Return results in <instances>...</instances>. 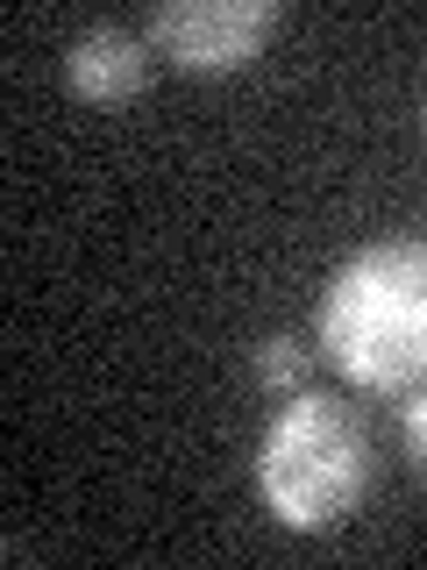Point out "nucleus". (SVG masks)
Here are the masks:
<instances>
[{"mask_svg":"<svg viewBox=\"0 0 427 570\" xmlns=\"http://www.w3.org/2000/svg\"><path fill=\"white\" fill-rule=\"evenodd\" d=\"M320 350L364 392L427 385V243L391 236L356 249L320 293Z\"/></svg>","mask_w":427,"mask_h":570,"instance_id":"obj_1","label":"nucleus"},{"mask_svg":"<svg viewBox=\"0 0 427 570\" xmlns=\"http://www.w3.org/2000/svg\"><path fill=\"white\" fill-rule=\"evenodd\" d=\"M257 492L285 528L314 534L356 513L370 492V442L364 421L328 392H292L257 442Z\"/></svg>","mask_w":427,"mask_h":570,"instance_id":"obj_2","label":"nucleus"},{"mask_svg":"<svg viewBox=\"0 0 427 570\" xmlns=\"http://www.w3.org/2000/svg\"><path fill=\"white\" fill-rule=\"evenodd\" d=\"M278 22H285L278 0H165L150 14V43L186 71H236L264 58Z\"/></svg>","mask_w":427,"mask_h":570,"instance_id":"obj_3","label":"nucleus"},{"mask_svg":"<svg viewBox=\"0 0 427 570\" xmlns=\"http://www.w3.org/2000/svg\"><path fill=\"white\" fill-rule=\"evenodd\" d=\"M150 36H136V29H121V22H100V29H86V36H71V50H64V86L79 100H93V107H121V100H136L142 86H150Z\"/></svg>","mask_w":427,"mask_h":570,"instance_id":"obj_4","label":"nucleus"},{"mask_svg":"<svg viewBox=\"0 0 427 570\" xmlns=\"http://www.w3.org/2000/svg\"><path fill=\"white\" fill-rule=\"evenodd\" d=\"M257 385L278 392V400L307 392V343H299V335H264L257 343Z\"/></svg>","mask_w":427,"mask_h":570,"instance_id":"obj_5","label":"nucleus"},{"mask_svg":"<svg viewBox=\"0 0 427 570\" xmlns=\"http://www.w3.org/2000/svg\"><path fill=\"white\" fill-rule=\"evenodd\" d=\"M406 450L427 471V385H420V400H406Z\"/></svg>","mask_w":427,"mask_h":570,"instance_id":"obj_6","label":"nucleus"},{"mask_svg":"<svg viewBox=\"0 0 427 570\" xmlns=\"http://www.w3.org/2000/svg\"><path fill=\"white\" fill-rule=\"evenodd\" d=\"M420 136H427V94H420Z\"/></svg>","mask_w":427,"mask_h":570,"instance_id":"obj_7","label":"nucleus"}]
</instances>
